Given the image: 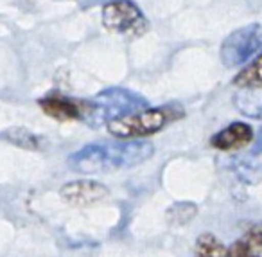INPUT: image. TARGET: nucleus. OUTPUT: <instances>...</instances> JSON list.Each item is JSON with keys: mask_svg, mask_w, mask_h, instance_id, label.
<instances>
[{"mask_svg": "<svg viewBox=\"0 0 262 257\" xmlns=\"http://www.w3.org/2000/svg\"><path fill=\"white\" fill-rule=\"evenodd\" d=\"M155 146L144 139H119L117 142H94L69 156V167L81 174H108L131 169L149 160Z\"/></svg>", "mask_w": 262, "mask_h": 257, "instance_id": "1", "label": "nucleus"}, {"mask_svg": "<svg viewBox=\"0 0 262 257\" xmlns=\"http://www.w3.org/2000/svg\"><path fill=\"white\" fill-rule=\"evenodd\" d=\"M146 108H149V103L144 95L122 87H110L94 97L81 99V121L97 130Z\"/></svg>", "mask_w": 262, "mask_h": 257, "instance_id": "2", "label": "nucleus"}, {"mask_svg": "<svg viewBox=\"0 0 262 257\" xmlns=\"http://www.w3.org/2000/svg\"><path fill=\"white\" fill-rule=\"evenodd\" d=\"M183 110L180 105H165L158 108H146L122 119L110 123L108 131L115 139H144L164 130L167 124L182 119Z\"/></svg>", "mask_w": 262, "mask_h": 257, "instance_id": "3", "label": "nucleus"}, {"mask_svg": "<svg viewBox=\"0 0 262 257\" xmlns=\"http://www.w3.org/2000/svg\"><path fill=\"white\" fill-rule=\"evenodd\" d=\"M102 26L110 33L139 38L149 31V22L133 0H108L102 6Z\"/></svg>", "mask_w": 262, "mask_h": 257, "instance_id": "4", "label": "nucleus"}, {"mask_svg": "<svg viewBox=\"0 0 262 257\" xmlns=\"http://www.w3.org/2000/svg\"><path fill=\"white\" fill-rule=\"evenodd\" d=\"M262 51V26L248 24L239 27L223 40L219 58L226 69H237L250 62Z\"/></svg>", "mask_w": 262, "mask_h": 257, "instance_id": "5", "label": "nucleus"}, {"mask_svg": "<svg viewBox=\"0 0 262 257\" xmlns=\"http://www.w3.org/2000/svg\"><path fill=\"white\" fill-rule=\"evenodd\" d=\"M61 198L70 205H94L99 203L108 196V187L101 182L90 180V178H83V180H74L67 182L59 191Z\"/></svg>", "mask_w": 262, "mask_h": 257, "instance_id": "6", "label": "nucleus"}, {"mask_svg": "<svg viewBox=\"0 0 262 257\" xmlns=\"http://www.w3.org/2000/svg\"><path fill=\"white\" fill-rule=\"evenodd\" d=\"M255 139L253 128L246 123H232L219 130L210 139V146L219 151H235L244 146L251 144Z\"/></svg>", "mask_w": 262, "mask_h": 257, "instance_id": "7", "label": "nucleus"}, {"mask_svg": "<svg viewBox=\"0 0 262 257\" xmlns=\"http://www.w3.org/2000/svg\"><path fill=\"white\" fill-rule=\"evenodd\" d=\"M45 115L59 123L81 121V99H70L65 95H47L38 101Z\"/></svg>", "mask_w": 262, "mask_h": 257, "instance_id": "8", "label": "nucleus"}, {"mask_svg": "<svg viewBox=\"0 0 262 257\" xmlns=\"http://www.w3.org/2000/svg\"><path fill=\"white\" fill-rule=\"evenodd\" d=\"M232 83L241 90H262V54H258L253 62H250Z\"/></svg>", "mask_w": 262, "mask_h": 257, "instance_id": "9", "label": "nucleus"}, {"mask_svg": "<svg viewBox=\"0 0 262 257\" xmlns=\"http://www.w3.org/2000/svg\"><path fill=\"white\" fill-rule=\"evenodd\" d=\"M2 139L8 141L9 144L16 146V148L27 149V151H40L43 148V142L36 133H33L31 130L22 126H13L2 133Z\"/></svg>", "mask_w": 262, "mask_h": 257, "instance_id": "10", "label": "nucleus"}, {"mask_svg": "<svg viewBox=\"0 0 262 257\" xmlns=\"http://www.w3.org/2000/svg\"><path fill=\"white\" fill-rule=\"evenodd\" d=\"M196 257H230V250L219 238L205 232L196 239Z\"/></svg>", "mask_w": 262, "mask_h": 257, "instance_id": "11", "label": "nucleus"}, {"mask_svg": "<svg viewBox=\"0 0 262 257\" xmlns=\"http://www.w3.org/2000/svg\"><path fill=\"white\" fill-rule=\"evenodd\" d=\"M243 241L246 243L248 250L253 257H262V223H257L244 234Z\"/></svg>", "mask_w": 262, "mask_h": 257, "instance_id": "12", "label": "nucleus"}, {"mask_svg": "<svg viewBox=\"0 0 262 257\" xmlns=\"http://www.w3.org/2000/svg\"><path fill=\"white\" fill-rule=\"evenodd\" d=\"M230 257H253V253L248 250L246 243H244L243 238H241L230 246Z\"/></svg>", "mask_w": 262, "mask_h": 257, "instance_id": "13", "label": "nucleus"}, {"mask_svg": "<svg viewBox=\"0 0 262 257\" xmlns=\"http://www.w3.org/2000/svg\"><path fill=\"white\" fill-rule=\"evenodd\" d=\"M251 155L253 156L262 155V128L258 130V135H257V139H255V144H253V148H251Z\"/></svg>", "mask_w": 262, "mask_h": 257, "instance_id": "14", "label": "nucleus"}]
</instances>
